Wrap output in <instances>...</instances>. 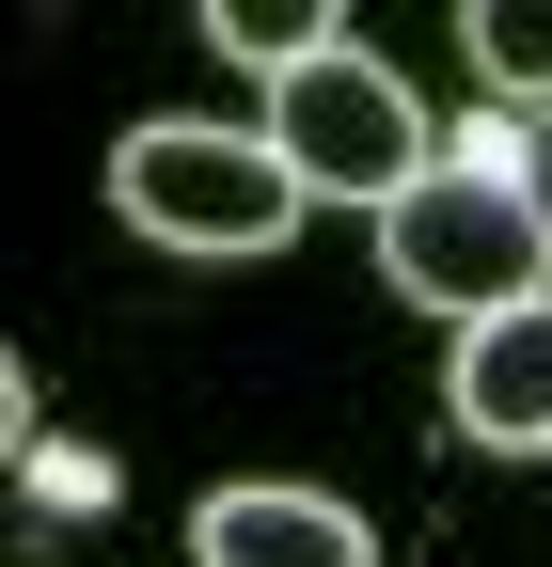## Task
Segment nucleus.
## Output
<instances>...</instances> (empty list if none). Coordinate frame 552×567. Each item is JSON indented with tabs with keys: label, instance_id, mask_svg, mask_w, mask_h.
<instances>
[{
	"label": "nucleus",
	"instance_id": "f257e3e1",
	"mask_svg": "<svg viewBox=\"0 0 552 567\" xmlns=\"http://www.w3.org/2000/svg\"><path fill=\"white\" fill-rule=\"evenodd\" d=\"M379 284H395V300H427L442 331L552 300V189H536V158H521L505 126L442 142V158L379 205Z\"/></svg>",
	"mask_w": 552,
	"mask_h": 567
},
{
	"label": "nucleus",
	"instance_id": "f03ea898",
	"mask_svg": "<svg viewBox=\"0 0 552 567\" xmlns=\"http://www.w3.org/2000/svg\"><path fill=\"white\" fill-rule=\"evenodd\" d=\"M111 205H126V237H159V252H285L316 189L285 174V142H268V126L159 111V126L111 142Z\"/></svg>",
	"mask_w": 552,
	"mask_h": 567
},
{
	"label": "nucleus",
	"instance_id": "7ed1b4c3",
	"mask_svg": "<svg viewBox=\"0 0 552 567\" xmlns=\"http://www.w3.org/2000/svg\"><path fill=\"white\" fill-rule=\"evenodd\" d=\"M268 142H285V174H300L316 205H331V189H348V205H395L410 174L442 158L427 111H410V80L364 63V48H316L300 80H268Z\"/></svg>",
	"mask_w": 552,
	"mask_h": 567
},
{
	"label": "nucleus",
	"instance_id": "20e7f679",
	"mask_svg": "<svg viewBox=\"0 0 552 567\" xmlns=\"http://www.w3.org/2000/svg\"><path fill=\"white\" fill-rule=\"evenodd\" d=\"M442 410H458V442H490V457H552V300L473 316L442 347Z\"/></svg>",
	"mask_w": 552,
	"mask_h": 567
},
{
	"label": "nucleus",
	"instance_id": "39448f33",
	"mask_svg": "<svg viewBox=\"0 0 552 567\" xmlns=\"http://www.w3.org/2000/svg\"><path fill=\"white\" fill-rule=\"evenodd\" d=\"M190 551H205V567H379L364 505H331V488H285V473L205 488V505H190Z\"/></svg>",
	"mask_w": 552,
	"mask_h": 567
},
{
	"label": "nucleus",
	"instance_id": "423d86ee",
	"mask_svg": "<svg viewBox=\"0 0 552 567\" xmlns=\"http://www.w3.org/2000/svg\"><path fill=\"white\" fill-rule=\"evenodd\" d=\"M205 48H222V63H268V80H300L316 48H348V17H331V0H205Z\"/></svg>",
	"mask_w": 552,
	"mask_h": 567
},
{
	"label": "nucleus",
	"instance_id": "0eeeda50",
	"mask_svg": "<svg viewBox=\"0 0 552 567\" xmlns=\"http://www.w3.org/2000/svg\"><path fill=\"white\" fill-rule=\"evenodd\" d=\"M473 80L490 95H552V0H473Z\"/></svg>",
	"mask_w": 552,
	"mask_h": 567
},
{
	"label": "nucleus",
	"instance_id": "6e6552de",
	"mask_svg": "<svg viewBox=\"0 0 552 567\" xmlns=\"http://www.w3.org/2000/svg\"><path fill=\"white\" fill-rule=\"evenodd\" d=\"M32 457V379H17V347H0V473Z\"/></svg>",
	"mask_w": 552,
	"mask_h": 567
}]
</instances>
